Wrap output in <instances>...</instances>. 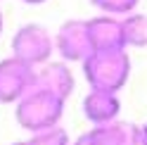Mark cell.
<instances>
[{
  "label": "cell",
  "instance_id": "e0dca14e",
  "mask_svg": "<svg viewBox=\"0 0 147 145\" xmlns=\"http://www.w3.org/2000/svg\"><path fill=\"white\" fill-rule=\"evenodd\" d=\"M12 145H29V140H24V143L19 140V143H12Z\"/></svg>",
  "mask_w": 147,
  "mask_h": 145
},
{
  "label": "cell",
  "instance_id": "8992f818",
  "mask_svg": "<svg viewBox=\"0 0 147 145\" xmlns=\"http://www.w3.org/2000/svg\"><path fill=\"white\" fill-rule=\"evenodd\" d=\"M86 29H88V41H90V50L93 52L126 50L121 19H116V17L102 14V17H95V19H88Z\"/></svg>",
  "mask_w": 147,
  "mask_h": 145
},
{
  "label": "cell",
  "instance_id": "7c38bea8",
  "mask_svg": "<svg viewBox=\"0 0 147 145\" xmlns=\"http://www.w3.org/2000/svg\"><path fill=\"white\" fill-rule=\"evenodd\" d=\"M90 3L107 14H128L135 10V5L140 0H90Z\"/></svg>",
  "mask_w": 147,
  "mask_h": 145
},
{
  "label": "cell",
  "instance_id": "3957f363",
  "mask_svg": "<svg viewBox=\"0 0 147 145\" xmlns=\"http://www.w3.org/2000/svg\"><path fill=\"white\" fill-rule=\"evenodd\" d=\"M55 50V41L50 31L40 24H24L22 29H17L12 38V57L29 67H40L50 60Z\"/></svg>",
  "mask_w": 147,
  "mask_h": 145
},
{
  "label": "cell",
  "instance_id": "4fadbf2b",
  "mask_svg": "<svg viewBox=\"0 0 147 145\" xmlns=\"http://www.w3.org/2000/svg\"><path fill=\"white\" fill-rule=\"evenodd\" d=\"M140 145H147V124L140 126Z\"/></svg>",
  "mask_w": 147,
  "mask_h": 145
},
{
  "label": "cell",
  "instance_id": "ba28073f",
  "mask_svg": "<svg viewBox=\"0 0 147 145\" xmlns=\"http://www.w3.org/2000/svg\"><path fill=\"white\" fill-rule=\"evenodd\" d=\"M119 112H121V100H119V93H109V90H93L86 95L83 100V114L88 121H93L95 126H102L109 121L119 119Z\"/></svg>",
  "mask_w": 147,
  "mask_h": 145
},
{
  "label": "cell",
  "instance_id": "8fae6325",
  "mask_svg": "<svg viewBox=\"0 0 147 145\" xmlns=\"http://www.w3.org/2000/svg\"><path fill=\"white\" fill-rule=\"evenodd\" d=\"M29 145H69V136L62 126H52V129H45L38 133H31Z\"/></svg>",
  "mask_w": 147,
  "mask_h": 145
},
{
  "label": "cell",
  "instance_id": "7a4b0ae2",
  "mask_svg": "<svg viewBox=\"0 0 147 145\" xmlns=\"http://www.w3.org/2000/svg\"><path fill=\"white\" fill-rule=\"evenodd\" d=\"M83 74L93 90L119 93L131 76V57L126 50L90 52L83 60Z\"/></svg>",
  "mask_w": 147,
  "mask_h": 145
},
{
  "label": "cell",
  "instance_id": "9a60e30c",
  "mask_svg": "<svg viewBox=\"0 0 147 145\" xmlns=\"http://www.w3.org/2000/svg\"><path fill=\"white\" fill-rule=\"evenodd\" d=\"M22 3H29V5H40V3H45V0H22Z\"/></svg>",
  "mask_w": 147,
  "mask_h": 145
},
{
  "label": "cell",
  "instance_id": "9c48e42d",
  "mask_svg": "<svg viewBox=\"0 0 147 145\" xmlns=\"http://www.w3.org/2000/svg\"><path fill=\"white\" fill-rule=\"evenodd\" d=\"M90 145H140V126H133L128 121H109L102 126H95L88 133Z\"/></svg>",
  "mask_w": 147,
  "mask_h": 145
},
{
  "label": "cell",
  "instance_id": "5b68a950",
  "mask_svg": "<svg viewBox=\"0 0 147 145\" xmlns=\"http://www.w3.org/2000/svg\"><path fill=\"white\" fill-rule=\"evenodd\" d=\"M55 48L67 62H83L90 52V41H88V29L83 19H69L59 26L55 36Z\"/></svg>",
  "mask_w": 147,
  "mask_h": 145
},
{
  "label": "cell",
  "instance_id": "30bf717a",
  "mask_svg": "<svg viewBox=\"0 0 147 145\" xmlns=\"http://www.w3.org/2000/svg\"><path fill=\"white\" fill-rule=\"evenodd\" d=\"M126 48H147V14L128 12L121 19Z\"/></svg>",
  "mask_w": 147,
  "mask_h": 145
},
{
  "label": "cell",
  "instance_id": "2e32d148",
  "mask_svg": "<svg viewBox=\"0 0 147 145\" xmlns=\"http://www.w3.org/2000/svg\"><path fill=\"white\" fill-rule=\"evenodd\" d=\"M3 24H5V19H3V12H0V33H3Z\"/></svg>",
  "mask_w": 147,
  "mask_h": 145
},
{
  "label": "cell",
  "instance_id": "52a82bcc",
  "mask_svg": "<svg viewBox=\"0 0 147 145\" xmlns=\"http://www.w3.org/2000/svg\"><path fill=\"white\" fill-rule=\"evenodd\" d=\"M33 88L48 90V93L67 100L74 90V74L64 62H45V64H40V69H36Z\"/></svg>",
  "mask_w": 147,
  "mask_h": 145
},
{
  "label": "cell",
  "instance_id": "6da1fadb",
  "mask_svg": "<svg viewBox=\"0 0 147 145\" xmlns=\"http://www.w3.org/2000/svg\"><path fill=\"white\" fill-rule=\"evenodd\" d=\"M14 119L29 133H38L57 126L64 114V100L40 88H31L19 102H14Z\"/></svg>",
  "mask_w": 147,
  "mask_h": 145
},
{
  "label": "cell",
  "instance_id": "277c9868",
  "mask_svg": "<svg viewBox=\"0 0 147 145\" xmlns=\"http://www.w3.org/2000/svg\"><path fill=\"white\" fill-rule=\"evenodd\" d=\"M36 83V69L17 57L0 60V105L19 102Z\"/></svg>",
  "mask_w": 147,
  "mask_h": 145
},
{
  "label": "cell",
  "instance_id": "5bb4252c",
  "mask_svg": "<svg viewBox=\"0 0 147 145\" xmlns=\"http://www.w3.org/2000/svg\"><path fill=\"white\" fill-rule=\"evenodd\" d=\"M74 145H90V140H88V136L83 133V136H78V140L74 143Z\"/></svg>",
  "mask_w": 147,
  "mask_h": 145
}]
</instances>
